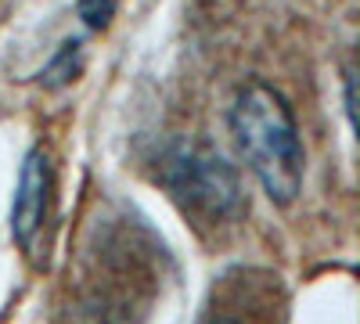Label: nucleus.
Instances as JSON below:
<instances>
[{
	"instance_id": "nucleus-1",
	"label": "nucleus",
	"mask_w": 360,
	"mask_h": 324,
	"mask_svg": "<svg viewBox=\"0 0 360 324\" xmlns=\"http://www.w3.org/2000/svg\"><path fill=\"white\" fill-rule=\"evenodd\" d=\"M231 130L249 169L274 202H292L303 188V144L288 101L259 79L245 83L231 108Z\"/></svg>"
},
{
	"instance_id": "nucleus-2",
	"label": "nucleus",
	"mask_w": 360,
	"mask_h": 324,
	"mask_svg": "<svg viewBox=\"0 0 360 324\" xmlns=\"http://www.w3.org/2000/svg\"><path fill=\"white\" fill-rule=\"evenodd\" d=\"M162 184L184 209L209 220L234 213L242 202V188H238V173L231 169V162L202 144H176L162 159Z\"/></svg>"
},
{
	"instance_id": "nucleus-3",
	"label": "nucleus",
	"mask_w": 360,
	"mask_h": 324,
	"mask_svg": "<svg viewBox=\"0 0 360 324\" xmlns=\"http://www.w3.org/2000/svg\"><path fill=\"white\" fill-rule=\"evenodd\" d=\"M51 162L40 148H33L22 162L18 173V191H15V205H11V234L25 252H37L40 231L47 223V209H51Z\"/></svg>"
},
{
	"instance_id": "nucleus-4",
	"label": "nucleus",
	"mask_w": 360,
	"mask_h": 324,
	"mask_svg": "<svg viewBox=\"0 0 360 324\" xmlns=\"http://www.w3.org/2000/svg\"><path fill=\"white\" fill-rule=\"evenodd\" d=\"M112 8H115V0H79V15L86 18V25H94V29H101L108 22Z\"/></svg>"
},
{
	"instance_id": "nucleus-5",
	"label": "nucleus",
	"mask_w": 360,
	"mask_h": 324,
	"mask_svg": "<svg viewBox=\"0 0 360 324\" xmlns=\"http://www.w3.org/2000/svg\"><path fill=\"white\" fill-rule=\"evenodd\" d=\"M217 324H231V320H217Z\"/></svg>"
}]
</instances>
